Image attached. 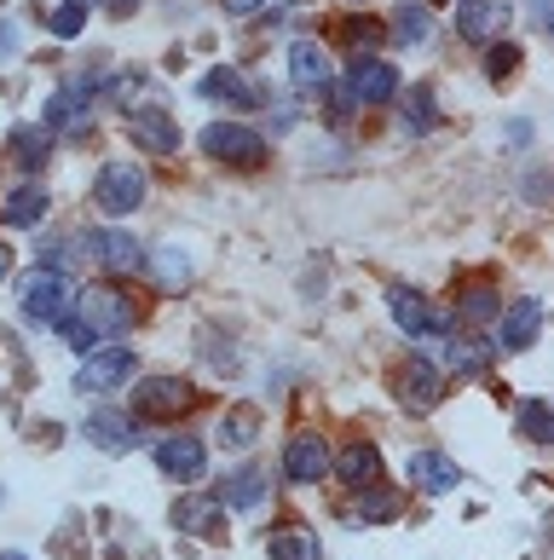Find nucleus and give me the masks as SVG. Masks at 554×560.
<instances>
[{
  "instance_id": "nucleus-35",
  "label": "nucleus",
  "mask_w": 554,
  "mask_h": 560,
  "mask_svg": "<svg viewBox=\"0 0 554 560\" xmlns=\"http://www.w3.org/2000/svg\"><path fill=\"white\" fill-rule=\"evenodd\" d=\"M47 30L58 35V40H75L81 30H87V7H75V0H64L52 18H47Z\"/></svg>"
},
{
  "instance_id": "nucleus-42",
  "label": "nucleus",
  "mask_w": 554,
  "mask_h": 560,
  "mask_svg": "<svg viewBox=\"0 0 554 560\" xmlns=\"http://www.w3.org/2000/svg\"><path fill=\"white\" fill-rule=\"evenodd\" d=\"M105 7H110L116 18H128V12H133V0H105Z\"/></svg>"
},
{
  "instance_id": "nucleus-36",
  "label": "nucleus",
  "mask_w": 554,
  "mask_h": 560,
  "mask_svg": "<svg viewBox=\"0 0 554 560\" xmlns=\"http://www.w3.org/2000/svg\"><path fill=\"white\" fill-rule=\"evenodd\" d=\"M353 521H399V497H393V491H376V497H364Z\"/></svg>"
},
{
  "instance_id": "nucleus-34",
  "label": "nucleus",
  "mask_w": 554,
  "mask_h": 560,
  "mask_svg": "<svg viewBox=\"0 0 554 560\" xmlns=\"http://www.w3.org/2000/svg\"><path fill=\"white\" fill-rule=\"evenodd\" d=\"M376 40H381V24H376V18H346V24H341V47H353L358 58L376 47Z\"/></svg>"
},
{
  "instance_id": "nucleus-33",
  "label": "nucleus",
  "mask_w": 554,
  "mask_h": 560,
  "mask_svg": "<svg viewBox=\"0 0 554 560\" xmlns=\"http://www.w3.org/2000/svg\"><path fill=\"white\" fill-rule=\"evenodd\" d=\"M174 526H179V532H214V503L179 497V503H174Z\"/></svg>"
},
{
  "instance_id": "nucleus-5",
  "label": "nucleus",
  "mask_w": 554,
  "mask_h": 560,
  "mask_svg": "<svg viewBox=\"0 0 554 560\" xmlns=\"http://www.w3.org/2000/svg\"><path fill=\"white\" fill-rule=\"evenodd\" d=\"M202 151L225 168H260L266 162V139L255 128H237V121H209L202 128Z\"/></svg>"
},
{
  "instance_id": "nucleus-20",
  "label": "nucleus",
  "mask_w": 554,
  "mask_h": 560,
  "mask_svg": "<svg viewBox=\"0 0 554 560\" xmlns=\"http://www.w3.org/2000/svg\"><path fill=\"white\" fill-rule=\"evenodd\" d=\"M290 75H295V88L323 93V81H330V58H323L318 40H295V47H290Z\"/></svg>"
},
{
  "instance_id": "nucleus-12",
  "label": "nucleus",
  "mask_w": 554,
  "mask_h": 560,
  "mask_svg": "<svg viewBox=\"0 0 554 560\" xmlns=\"http://www.w3.org/2000/svg\"><path fill=\"white\" fill-rule=\"evenodd\" d=\"M81 433H87V445L121 456V451L139 445V417H128V410H93V417L81 422Z\"/></svg>"
},
{
  "instance_id": "nucleus-8",
  "label": "nucleus",
  "mask_w": 554,
  "mask_h": 560,
  "mask_svg": "<svg viewBox=\"0 0 554 560\" xmlns=\"http://www.w3.org/2000/svg\"><path fill=\"white\" fill-rule=\"evenodd\" d=\"M81 248H87V255H93L98 266H105L110 278H133L139 266H145V248H139V237L116 232V225H110V232H93V237L81 243Z\"/></svg>"
},
{
  "instance_id": "nucleus-29",
  "label": "nucleus",
  "mask_w": 554,
  "mask_h": 560,
  "mask_svg": "<svg viewBox=\"0 0 554 560\" xmlns=\"http://www.w3.org/2000/svg\"><path fill=\"white\" fill-rule=\"evenodd\" d=\"M434 128H439L434 88H416V93H404V133H434Z\"/></svg>"
},
{
  "instance_id": "nucleus-16",
  "label": "nucleus",
  "mask_w": 554,
  "mask_h": 560,
  "mask_svg": "<svg viewBox=\"0 0 554 560\" xmlns=\"http://www.w3.org/2000/svg\"><path fill=\"white\" fill-rule=\"evenodd\" d=\"M410 486L427 491V497H445V491L462 486V468L450 463L445 451H416V456H410Z\"/></svg>"
},
{
  "instance_id": "nucleus-22",
  "label": "nucleus",
  "mask_w": 554,
  "mask_h": 560,
  "mask_svg": "<svg viewBox=\"0 0 554 560\" xmlns=\"http://www.w3.org/2000/svg\"><path fill=\"white\" fill-rule=\"evenodd\" d=\"M330 468L341 474L346 486H376V480H381V451H376V445H346Z\"/></svg>"
},
{
  "instance_id": "nucleus-13",
  "label": "nucleus",
  "mask_w": 554,
  "mask_h": 560,
  "mask_svg": "<svg viewBox=\"0 0 554 560\" xmlns=\"http://www.w3.org/2000/svg\"><path fill=\"white\" fill-rule=\"evenodd\" d=\"M387 306H393V318H399L404 336H416V341H422V336H445V318H439L410 283H393V289H387Z\"/></svg>"
},
{
  "instance_id": "nucleus-31",
  "label": "nucleus",
  "mask_w": 554,
  "mask_h": 560,
  "mask_svg": "<svg viewBox=\"0 0 554 560\" xmlns=\"http://www.w3.org/2000/svg\"><path fill=\"white\" fill-rule=\"evenodd\" d=\"M393 40H399V47H416V40H427V7H416V0H410V7H399V12H393Z\"/></svg>"
},
{
  "instance_id": "nucleus-37",
  "label": "nucleus",
  "mask_w": 554,
  "mask_h": 560,
  "mask_svg": "<svg viewBox=\"0 0 554 560\" xmlns=\"http://www.w3.org/2000/svg\"><path fill=\"white\" fill-rule=\"evenodd\" d=\"M520 65V47H515V40H491V58H485V75L491 81H503L508 70H515Z\"/></svg>"
},
{
  "instance_id": "nucleus-11",
  "label": "nucleus",
  "mask_w": 554,
  "mask_h": 560,
  "mask_svg": "<svg viewBox=\"0 0 554 560\" xmlns=\"http://www.w3.org/2000/svg\"><path fill=\"white\" fill-rule=\"evenodd\" d=\"M156 468L168 474V480H202V468H209V451H202L197 433H174V440L156 445Z\"/></svg>"
},
{
  "instance_id": "nucleus-17",
  "label": "nucleus",
  "mask_w": 554,
  "mask_h": 560,
  "mask_svg": "<svg viewBox=\"0 0 554 560\" xmlns=\"http://www.w3.org/2000/svg\"><path fill=\"white\" fill-rule=\"evenodd\" d=\"M538 329H543V301H538V295H526V301H515V306L503 313L497 347H503V352H526L531 341H538Z\"/></svg>"
},
{
  "instance_id": "nucleus-1",
  "label": "nucleus",
  "mask_w": 554,
  "mask_h": 560,
  "mask_svg": "<svg viewBox=\"0 0 554 560\" xmlns=\"http://www.w3.org/2000/svg\"><path fill=\"white\" fill-rule=\"evenodd\" d=\"M70 301H75L70 272H58V266H40V272L17 278V306H24V318L40 324V329H58V324H64V318H70Z\"/></svg>"
},
{
  "instance_id": "nucleus-10",
  "label": "nucleus",
  "mask_w": 554,
  "mask_h": 560,
  "mask_svg": "<svg viewBox=\"0 0 554 560\" xmlns=\"http://www.w3.org/2000/svg\"><path fill=\"white\" fill-rule=\"evenodd\" d=\"M508 0H462L457 7V30H462V40H474V47H491L503 30H508Z\"/></svg>"
},
{
  "instance_id": "nucleus-40",
  "label": "nucleus",
  "mask_w": 554,
  "mask_h": 560,
  "mask_svg": "<svg viewBox=\"0 0 554 560\" xmlns=\"http://www.w3.org/2000/svg\"><path fill=\"white\" fill-rule=\"evenodd\" d=\"M17 52V30L7 24V18H0V58H12Z\"/></svg>"
},
{
  "instance_id": "nucleus-38",
  "label": "nucleus",
  "mask_w": 554,
  "mask_h": 560,
  "mask_svg": "<svg viewBox=\"0 0 554 560\" xmlns=\"http://www.w3.org/2000/svg\"><path fill=\"white\" fill-rule=\"evenodd\" d=\"M323 93H330V116H335V121H346V116L358 110V98H353V88H346V81H341V88H335V81H323Z\"/></svg>"
},
{
  "instance_id": "nucleus-7",
  "label": "nucleus",
  "mask_w": 554,
  "mask_h": 560,
  "mask_svg": "<svg viewBox=\"0 0 554 560\" xmlns=\"http://www.w3.org/2000/svg\"><path fill=\"white\" fill-rule=\"evenodd\" d=\"M393 393H399V405L404 410H434L445 399V376L427 359H404L393 370Z\"/></svg>"
},
{
  "instance_id": "nucleus-25",
  "label": "nucleus",
  "mask_w": 554,
  "mask_h": 560,
  "mask_svg": "<svg viewBox=\"0 0 554 560\" xmlns=\"http://www.w3.org/2000/svg\"><path fill=\"white\" fill-rule=\"evenodd\" d=\"M7 144H12V162H17V168H30V174L52 156V133L47 128H12Z\"/></svg>"
},
{
  "instance_id": "nucleus-14",
  "label": "nucleus",
  "mask_w": 554,
  "mask_h": 560,
  "mask_svg": "<svg viewBox=\"0 0 554 560\" xmlns=\"http://www.w3.org/2000/svg\"><path fill=\"white\" fill-rule=\"evenodd\" d=\"M346 88H353L358 105H393V98H399V70L381 65V58H358Z\"/></svg>"
},
{
  "instance_id": "nucleus-26",
  "label": "nucleus",
  "mask_w": 554,
  "mask_h": 560,
  "mask_svg": "<svg viewBox=\"0 0 554 560\" xmlns=\"http://www.w3.org/2000/svg\"><path fill=\"white\" fill-rule=\"evenodd\" d=\"M145 266L156 272L162 289H185V283H191V260H185V248H179V243H162L156 255H145Z\"/></svg>"
},
{
  "instance_id": "nucleus-41",
  "label": "nucleus",
  "mask_w": 554,
  "mask_h": 560,
  "mask_svg": "<svg viewBox=\"0 0 554 560\" xmlns=\"http://www.w3.org/2000/svg\"><path fill=\"white\" fill-rule=\"evenodd\" d=\"M0 283H12V248L0 243Z\"/></svg>"
},
{
  "instance_id": "nucleus-39",
  "label": "nucleus",
  "mask_w": 554,
  "mask_h": 560,
  "mask_svg": "<svg viewBox=\"0 0 554 560\" xmlns=\"http://www.w3.org/2000/svg\"><path fill=\"white\" fill-rule=\"evenodd\" d=\"M266 7V0H225V12H232V18H255Z\"/></svg>"
},
{
  "instance_id": "nucleus-15",
  "label": "nucleus",
  "mask_w": 554,
  "mask_h": 560,
  "mask_svg": "<svg viewBox=\"0 0 554 560\" xmlns=\"http://www.w3.org/2000/svg\"><path fill=\"white\" fill-rule=\"evenodd\" d=\"M202 98H214V105H237V110H255L260 105V88H255V81L249 75H243V70H232V65H220V70H209V75H202V88H197Z\"/></svg>"
},
{
  "instance_id": "nucleus-43",
  "label": "nucleus",
  "mask_w": 554,
  "mask_h": 560,
  "mask_svg": "<svg viewBox=\"0 0 554 560\" xmlns=\"http://www.w3.org/2000/svg\"><path fill=\"white\" fill-rule=\"evenodd\" d=\"M0 560H30V555H17V549H7V555H0Z\"/></svg>"
},
{
  "instance_id": "nucleus-18",
  "label": "nucleus",
  "mask_w": 554,
  "mask_h": 560,
  "mask_svg": "<svg viewBox=\"0 0 554 560\" xmlns=\"http://www.w3.org/2000/svg\"><path fill=\"white\" fill-rule=\"evenodd\" d=\"M128 133H133V144H145L151 156L179 151V128H174V116H168V110H133Z\"/></svg>"
},
{
  "instance_id": "nucleus-2",
  "label": "nucleus",
  "mask_w": 554,
  "mask_h": 560,
  "mask_svg": "<svg viewBox=\"0 0 554 560\" xmlns=\"http://www.w3.org/2000/svg\"><path fill=\"white\" fill-rule=\"evenodd\" d=\"M191 405H197V387L185 376H139V387H133V417H145V422L185 417Z\"/></svg>"
},
{
  "instance_id": "nucleus-23",
  "label": "nucleus",
  "mask_w": 554,
  "mask_h": 560,
  "mask_svg": "<svg viewBox=\"0 0 554 560\" xmlns=\"http://www.w3.org/2000/svg\"><path fill=\"white\" fill-rule=\"evenodd\" d=\"M0 220L7 225H40L47 220V191L30 179V185H17V191H7V202H0Z\"/></svg>"
},
{
  "instance_id": "nucleus-9",
  "label": "nucleus",
  "mask_w": 554,
  "mask_h": 560,
  "mask_svg": "<svg viewBox=\"0 0 554 560\" xmlns=\"http://www.w3.org/2000/svg\"><path fill=\"white\" fill-rule=\"evenodd\" d=\"M330 463H335V451L323 445V433H295V440L283 445V474H290L295 486L323 480V474H330Z\"/></svg>"
},
{
  "instance_id": "nucleus-21",
  "label": "nucleus",
  "mask_w": 554,
  "mask_h": 560,
  "mask_svg": "<svg viewBox=\"0 0 554 560\" xmlns=\"http://www.w3.org/2000/svg\"><path fill=\"white\" fill-rule=\"evenodd\" d=\"M491 359H497V341L474 336V329H462V336L450 341V370H457V376H485Z\"/></svg>"
},
{
  "instance_id": "nucleus-6",
  "label": "nucleus",
  "mask_w": 554,
  "mask_h": 560,
  "mask_svg": "<svg viewBox=\"0 0 554 560\" xmlns=\"http://www.w3.org/2000/svg\"><path fill=\"white\" fill-rule=\"evenodd\" d=\"M133 376H139V359L128 347H93L87 364H81V376H75V387L81 393H116V387H128Z\"/></svg>"
},
{
  "instance_id": "nucleus-3",
  "label": "nucleus",
  "mask_w": 554,
  "mask_h": 560,
  "mask_svg": "<svg viewBox=\"0 0 554 560\" xmlns=\"http://www.w3.org/2000/svg\"><path fill=\"white\" fill-rule=\"evenodd\" d=\"M145 174L133 168V162H105V168L93 174V202L105 209L110 220H121V214H133L139 202H145Z\"/></svg>"
},
{
  "instance_id": "nucleus-4",
  "label": "nucleus",
  "mask_w": 554,
  "mask_h": 560,
  "mask_svg": "<svg viewBox=\"0 0 554 560\" xmlns=\"http://www.w3.org/2000/svg\"><path fill=\"white\" fill-rule=\"evenodd\" d=\"M81 324L93 329V336H128V329H139V306L121 295V289L110 283H93L87 295H81Z\"/></svg>"
},
{
  "instance_id": "nucleus-19",
  "label": "nucleus",
  "mask_w": 554,
  "mask_h": 560,
  "mask_svg": "<svg viewBox=\"0 0 554 560\" xmlns=\"http://www.w3.org/2000/svg\"><path fill=\"white\" fill-rule=\"evenodd\" d=\"M266 491H272L266 468H255V463H249V468H237L232 480H225V491H220V497H225V509H232V514H255V509L266 503Z\"/></svg>"
},
{
  "instance_id": "nucleus-30",
  "label": "nucleus",
  "mask_w": 554,
  "mask_h": 560,
  "mask_svg": "<svg viewBox=\"0 0 554 560\" xmlns=\"http://www.w3.org/2000/svg\"><path fill=\"white\" fill-rule=\"evenodd\" d=\"M220 440L225 445H255L260 440V410H249V405H237V410H225V422H220Z\"/></svg>"
},
{
  "instance_id": "nucleus-24",
  "label": "nucleus",
  "mask_w": 554,
  "mask_h": 560,
  "mask_svg": "<svg viewBox=\"0 0 554 560\" xmlns=\"http://www.w3.org/2000/svg\"><path fill=\"white\" fill-rule=\"evenodd\" d=\"M87 133V110H81V93H70V88H58L52 98H47V133Z\"/></svg>"
},
{
  "instance_id": "nucleus-27",
  "label": "nucleus",
  "mask_w": 554,
  "mask_h": 560,
  "mask_svg": "<svg viewBox=\"0 0 554 560\" xmlns=\"http://www.w3.org/2000/svg\"><path fill=\"white\" fill-rule=\"evenodd\" d=\"M272 560H323V549H318V537L306 532V526H290V532H272Z\"/></svg>"
},
{
  "instance_id": "nucleus-28",
  "label": "nucleus",
  "mask_w": 554,
  "mask_h": 560,
  "mask_svg": "<svg viewBox=\"0 0 554 560\" xmlns=\"http://www.w3.org/2000/svg\"><path fill=\"white\" fill-rule=\"evenodd\" d=\"M457 313H462V324H491V318H497V289H491V283L457 289Z\"/></svg>"
},
{
  "instance_id": "nucleus-32",
  "label": "nucleus",
  "mask_w": 554,
  "mask_h": 560,
  "mask_svg": "<svg viewBox=\"0 0 554 560\" xmlns=\"http://www.w3.org/2000/svg\"><path fill=\"white\" fill-rule=\"evenodd\" d=\"M520 433H526L531 445H549L554 440V422H549V405L543 399H526L520 405Z\"/></svg>"
}]
</instances>
